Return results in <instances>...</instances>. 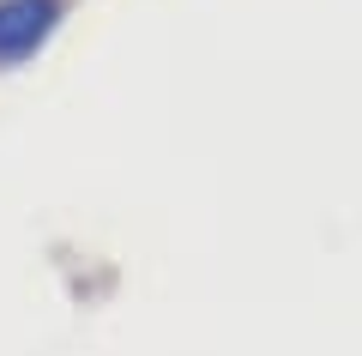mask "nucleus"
Here are the masks:
<instances>
[{"label":"nucleus","instance_id":"nucleus-1","mask_svg":"<svg viewBox=\"0 0 362 356\" xmlns=\"http://www.w3.org/2000/svg\"><path fill=\"white\" fill-rule=\"evenodd\" d=\"M61 30V0H0V73L25 67Z\"/></svg>","mask_w":362,"mask_h":356}]
</instances>
